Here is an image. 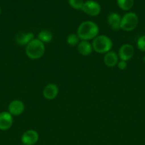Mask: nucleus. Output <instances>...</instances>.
Returning <instances> with one entry per match:
<instances>
[{"label":"nucleus","instance_id":"13","mask_svg":"<svg viewBox=\"0 0 145 145\" xmlns=\"http://www.w3.org/2000/svg\"><path fill=\"white\" fill-rule=\"evenodd\" d=\"M122 17L117 13H111L107 16V23L109 27L114 31L120 29V24Z\"/></svg>","mask_w":145,"mask_h":145},{"label":"nucleus","instance_id":"18","mask_svg":"<svg viewBox=\"0 0 145 145\" xmlns=\"http://www.w3.org/2000/svg\"><path fill=\"white\" fill-rule=\"evenodd\" d=\"M70 6L74 9H81L84 4L83 0H68Z\"/></svg>","mask_w":145,"mask_h":145},{"label":"nucleus","instance_id":"4","mask_svg":"<svg viewBox=\"0 0 145 145\" xmlns=\"http://www.w3.org/2000/svg\"><path fill=\"white\" fill-rule=\"evenodd\" d=\"M139 23V18L135 13L129 12L122 17L120 29L125 31H132L136 28Z\"/></svg>","mask_w":145,"mask_h":145},{"label":"nucleus","instance_id":"5","mask_svg":"<svg viewBox=\"0 0 145 145\" xmlns=\"http://www.w3.org/2000/svg\"><path fill=\"white\" fill-rule=\"evenodd\" d=\"M84 13L91 16H97L101 12V7L99 3L93 0H88L84 2L81 8Z\"/></svg>","mask_w":145,"mask_h":145},{"label":"nucleus","instance_id":"10","mask_svg":"<svg viewBox=\"0 0 145 145\" xmlns=\"http://www.w3.org/2000/svg\"><path fill=\"white\" fill-rule=\"evenodd\" d=\"M59 92L58 86L55 84H48L43 90V96L47 100H53L57 97Z\"/></svg>","mask_w":145,"mask_h":145},{"label":"nucleus","instance_id":"21","mask_svg":"<svg viewBox=\"0 0 145 145\" xmlns=\"http://www.w3.org/2000/svg\"><path fill=\"white\" fill-rule=\"evenodd\" d=\"M1 7H0V15H1Z\"/></svg>","mask_w":145,"mask_h":145},{"label":"nucleus","instance_id":"14","mask_svg":"<svg viewBox=\"0 0 145 145\" xmlns=\"http://www.w3.org/2000/svg\"><path fill=\"white\" fill-rule=\"evenodd\" d=\"M78 52L82 56H88L92 53L93 48L92 45L89 41L81 40L77 46Z\"/></svg>","mask_w":145,"mask_h":145},{"label":"nucleus","instance_id":"9","mask_svg":"<svg viewBox=\"0 0 145 145\" xmlns=\"http://www.w3.org/2000/svg\"><path fill=\"white\" fill-rule=\"evenodd\" d=\"M14 123L13 116L9 112L0 113V130L5 131L11 128Z\"/></svg>","mask_w":145,"mask_h":145},{"label":"nucleus","instance_id":"17","mask_svg":"<svg viewBox=\"0 0 145 145\" xmlns=\"http://www.w3.org/2000/svg\"><path fill=\"white\" fill-rule=\"evenodd\" d=\"M80 38L77 33H71L68 35L66 38V41L68 44L71 46H78L80 42Z\"/></svg>","mask_w":145,"mask_h":145},{"label":"nucleus","instance_id":"3","mask_svg":"<svg viewBox=\"0 0 145 145\" xmlns=\"http://www.w3.org/2000/svg\"><path fill=\"white\" fill-rule=\"evenodd\" d=\"M93 50L98 53L104 54L111 51L112 48V41L108 36L105 35H98L94 38L92 42Z\"/></svg>","mask_w":145,"mask_h":145},{"label":"nucleus","instance_id":"16","mask_svg":"<svg viewBox=\"0 0 145 145\" xmlns=\"http://www.w3.org/2000/svg\"><path fill=\"white\" fill-rule=\"evenodd\" d=\"M118 6L124 11H129L133 7L134 0H117Z\"/></svg>","mask_w":145,"mask_h":145},{"label":"nucleus","instance_id":"1","mask_svg":"<svg viewBox=\"0 0 145 145\" xmlns=\"http://www.w3.org/2000/svg\"><path fill=\"white\" fill-rule=\"evenodd\" d=\"M99 27L91 21L82 22L77 29V35L81 40L89 41L96 38L99 34Z\"/></svg>","mask_w":145,"mask_h":145},{"label":"nucleus","instance_id":"7","mask_svg":"<svg viewBox=\"0 0 145 145\" xmlns=\"http://www.w3.org/2000/svg\"><path fill=\"white\" fill-rule=\"evenodd\" d=\"M134 55V49L132 45L124 44L120 47L119 50L118 56L120 60L128 61L132 59Z\"/></svg>","mask_w":145,"mask_h":145},{"label":"nucleus","instance_id":"8","mask_svg":"<svg viewBox=\"0 0 145 145\" xmlns=\"http://www.w3.org/2000/svg\"><path fill=\"white\" fill-rule=\"evenodd\" d=\"M25 109V106L24 103L20 100L12 101L10 102L8 106V112L11 116H18L22 114Z\"/></svg>","mask_w":145,"mask_h":145},{"label":"nucleus","instance_id":"2","mask_svg":"<svg viewBox=\"0 0 145 145\" xmlns=\"http://www.w3.org/2000/svg\"><path fill=\"white\" fill-rule=\"evenodd\" d=\"M26 55L31 59H38L44 56L45 47L38 38H34L26 46Z\"/></svg>","mask_w":145,"mask_h":145},{"label":"nucleus","instance_id":"22","mask_svg":"<svg viewBox=\"0 0 145 145\" xmlns=\"http://www.w3.org/2000/svg\"><path fill=\"white\" fill-rule=\"evenodd\" d=\"M144 62H145V57H144Z\"/></svg>","mask_w":145,"mask_h":145},{"label":"nucleus","instance_id":"15","mask_svg":"<svg viewBox=\"0 0 145 145\" xmlns=\"http://www.w3.org/2000/svg\"><path fill=\"white\" fill-rule=\"evenodd\" d=\"M38 39L44 43H47L52 40L53 35L50 31L44 30L38 34Z\"/></svg>","mask_w":145,"mask_h":145},{"label":"nucleus","instance_id":"6","mask_svg":"<svg viewBox=\"0 0 145 145\" xmlns=\"http://www.w3.org/2000/svg\"><path fill=\"white\" fill-rule=\"evenodd\" d=\"M39 139L38 133L34 130H28L24 132L21 136V142L24 145H34Z\"/></svg>","mask_w":145,"mask_h":145},{"label":"nucleus","instance_id":"19","mask_svg":"<svg viewBox=\"0 0 145 145\" xmlns=\"http://www.w3.org/2000/svg\"><path fill=\"white\" fill-rule=\"evenodd\" d=\"M136 45H137V48L139 50L145 52V35L141 36L138 39Z\"/></svg>","mask_w":145,"mask_h":145},{"label":"nucleus","instance_id":"20","mask_svg":"<svg viewBox=\"0 0 145 145\" xmlns=\"http://www.w3.org/2000/svg\"><path fill=\"white\" fill-rule=\"evenodd\" d=\"M117 66L118 69H119L120 70H124V69H126L127 67V63L126 61L120 60L118 62Z\"/></svg>","mask_w":145,"mask_h":145},{"label":"nucleus","instance_id":"12","mask_svg":"<svg viewBox=\"0 0 145 145\" xmlns=\"http://www.w3.org/2000/svg\"><path fill=\"white\" fill-rule=\"evenodd\" d=\"M103 61L106 66L109 67H114L117 65L118 62H119V56L114 51H109V52L105 53Z\"/></svg>","mask_w":145,"mask_h":145},{"label":"nucleus","instance_id":"23","mask_svg":"<svg viewBox=\"0 0 145 145\" xmlns=\"http://www.w3.org/2000/svg\"><path fill=\"white\" fill-rule=\"evenodd\" d=\"M22 145H24V144H22Z\"/></svg>","mask_w":145,"mask_h":145},{"label":"nucleus","instance_id":"11","mask_svg":"<svg viewBox=\"0 0 145 145\" xmlns=\"http://www.w3.org/2000/svg\"><path fill=\"white\" fill-rule=\"evenodd\" d=\"M34 39V35L31 32H20L15 37L16 43L21 46H26Z\"/></svg>","mask_w":145,"mask_h":145}]
</instances>
